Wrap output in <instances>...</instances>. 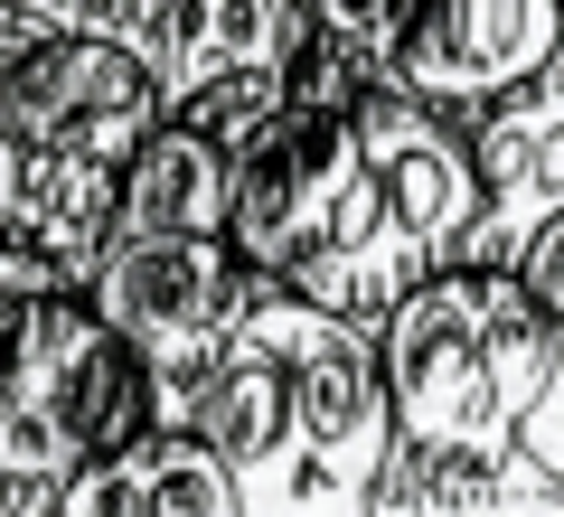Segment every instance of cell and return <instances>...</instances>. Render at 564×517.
<instances>
[{
  "label": "cell",
  "mask_w": 564,
  "mask_h": 517,
  "mask_svg": "<svg viewBox=\"0 0 564 517\" xmlns=\"http://www.w3.org/2000/svg\"><path fill=\"white\" fill-rule=\"evenodd\" d=\"M545 85H564V57H555V76H545Z\"/></svg>",
  "instance_id": "16"
},
{
  "label": "cell",
  "mask_w": 564,
  "mask_h": 517,
  "mask_svg": "<svg viewBox=\"0 0 564 517\" xmlns=\"http://www.w3.org/2000/svg\"><path fill=\"white\" fill-rule=\"evenodd\" d=\"M348 189H358V114H292L236 160V217L226 245L263 292H292L302 263L329 245Z\"/></svg>",
  "instance_id": "8"
},
{
  "label": "cell",
  "mask_w": 564,
  "mask_h": 517,
  "mask_svg": "<svg viewBox=\"0 0 564 517\" xmlns=\"http://www.w3.org/2000/svg\"><path fill=\"white\" fill-rule=\"evenodd\" d=\"M527 480H536V461H518V471H423V461H395V480H386L377 517H518Z\"/></svg>",
  "instance_id": "12"
},
{
  "label": "cell",
  "mask_w": 564,
  "mask_h": 517,
  "mask_svg": "<svg viewBox=\"0 0 564 517\" xmlns=\"http://www.w3.org/2000/svg\"><path fill=\"white\" fill-rule=\"evenodd\" d=\"M170 122L161 76L132 47L95 39H39V47H0V132L29 170H132V151Z\"/></svg>",
  "instance_id": "5"
},
{
  "label": "cell",
  "mask_w": 564,
  "mask_h": 517,
  "mask_svg": "<svg viewBox=\"0 0 564 517\" xmlns=\"http://www.w3.org/2000/svg\"><path fill=\"white\" fill-rule=\"evenodd\" d=\"M188 433L226 461L245 517H377L404 461L377 330L282 292L188 386Z\"/></svg>",
  "instance_id": "1"
},
{
  "label": "cell",
  "mask_w": 564,
  "mask_h": 517,
  "mask_svg": "<svg viewBox=\"0 0 564 517\" xmlns=\"http://www.w3.org/2000/svg\"><path fill=\"white\" fill-rule=\"evenodd\" d=\"M57 517H245L226 461L198 433H161L122 461H95L85 480H66Z\"/></svg>",
  "instance_id": "11"
},
{
  "label": "cell",
  "mask_w": 564,
  "mask_h": 517,
  "mask_svg": "<svg viewBox=\"0 0 564 517\" xmlns=\"http://www.w3.org/2000/svg\"><path fill=\"white\" fill-rule=\"evenodd\" d=\"M66 489H47V480H10L0 471V517H57Z\"/></svg>",
  "instance_id": "15"
},
{
  "label": "cell",
  "mask_w": 564,
  "mask_h": 517,
  "mask_svg": "<svg viewBox=\"0 0 564 517\" xmlns=\"http://www.w3.org/2000/svg\"><path fill=\"white\" fill-rule=\"evenodd\" d=\"M188 433V396L85 311V292L10 301L0 292V471L10 480H85L132 442Z\"/></svg>",
  "instance_id": "3"
},
{
  "label": "cell",
  "mask_w": 564,
  "mask_h": 517,
  "mask_svg": "<svg viewBox=\"0 0 564 517\" xmlns=\"http://www.w3.org/2000/svg\"><path fill=\"white\" fill-rule=\"evenodd\" d=\"M386 396H395L404 461L423 471H518L527 423L564 377L555 320L527 301L518 273H443L377 330Z\"/></svg>",
  "instance_id": "2"
},
{
  "label": "cell",
  "mask_w": 564,
  "mask_h": 517,
  "mask_svg": "<svg viewBox=\"0 0 564 517\" xmlns=\"http://www.w3.org/2000/svg\"><path fill=\"white\" fill-rule=\"evenodd\" d=\"M470 160H480V226H470L462 273H518L564 226V85H536V95L480 114Z\"/></svg>",
  "instance_id": "9"
},
{
  "label": "cell",
  "mask_w": 564,
  "mask_h": 517,
  "mask_svg": "<svg viewBox=\"0 0 564 517\" xmlns=\"http://www.w3.org/2000/svg\"><path fill=\"white\" fill-rule=\"evenodd\" d=\"M226 217H236V160L188 122H161L122 170V245H226Z\"/></svg>",
  "instance_id": "10"
},
{
  "label": "cell",
  "mask_w": 564,
  "mask_h": 517,
  "mask_svg": "<svg viewBox=\"0 0 564 517\" xmlns=\"http://www.w3.org/2000/svg\"><path fill=\"white\" fill-rule=\"evenodd\" d=\"M20 207H29V160L10 151V132H0V255L20 245Z\"/></svg>",
  "instance_id": "14"
},
{
  "label": "cell",
  "mask_w": 564,
  "mask_h": 517,
  "mask_svg": "<svg viewBox=\"0 0 564 517\" xmlns=\"http://www.w3.org/2000/svg\"><path fill=\"white\" fill-rule=\"evenodd\" d=\"M518 282H527V301H536V311L555 320V338H564V226H555V236H545L536 255L518 263Z\"/></svg>",
  "instance_id": "13"
},
{
  "label": "cell",
  "mask_w": 564,
  "mask_h": 517,
  "mask_svg": "<svg viewBox=\"0 0 564 517\" xmlns=\"http://www.w3.org/2000/svg\"><path fill=\"white\" fill-rule=\"evenodd\" d=\"M321 29L386 95L452 122L536 95L564 57V0H321Z\"/></svg>",
  "instance_id": "4"
},
{
  "label": "cell",
  "mask_w": 564,
  "mask_h": 517,
  "mask_svg": "<svg viewBox=\"0 0 564 517\" xmlns=\"http://www.w3.org/2000/svg\"><path fill=\"white\" fill-rule=\"evenodd\" d=\"M76 29L132 47L161 76V104L180 122L198 95L236 76L302 66V47L321 39V0H76Z\"/></svg>",
  "instance_id": "7"
},
{
  "label": "cell",
  "mask_w": 564,
  "mask_h": 517,
  "mask_svg": "<svg viewBox=\"0 0 564 517\" xmlns=\"http://www.w3.org/2000/svg\"><path fill=\"white\" fill-rule=\"evenodd\" d=\"M263 301L273 292L236 263V245H113L104 273L85 282V311L180 396L245 338Z\"/></svg>",
  "instance_id": "6"
}]
</instances>
